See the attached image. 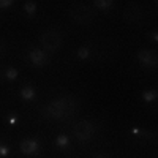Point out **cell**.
<instances>
[{"instance_id": "obj_1", "label": "cell", "mask_w": 158, "mask_h": 158, "mask_svg": "<svg viewBox=\"0 0 158 158\" xmlns=\"http://www.w3.org/2000/svg\"><path fill=\"white\" fill-rule=\"evenodd\" d=\"M74 112V101L71 98H57L46 108V114L52 118H63Z\"/></svg>"}, {"instance_id": "obj_2", "label": "cell", "mask_w": 158, "mask_h": 158, "mask_svg": "<svg viewBox=\"0 0 158 158\" xmlns=\"http://www.w3.org/2000/svg\"><path fill=\"white\" fill-rule=\"evenodd\" d=\"M40 41H41L43 48H46L48 51H57L62 44V35L56 30H48L41 35Z\"/></svg>"}, {"instance_id": "obj_3", "label": "cell", "mask_w": 158, "mask_h": 158, "mask_svg": "<svg viewBox=\"0 0 158 158\" xmlns=\"http://www.w3.org/2000/svg\"><path fill=\"white\" fill-rule=\"evenodd\" d=\"M70 15H71V18H73L77 24H90L92 19H94L92 11H90L85 5H73Z\"/></svg>"}, {"instance_id": "obj_4", "label": "cell", "mask_w": 158, "mask_h": 158, "mask_svg": "<svg viewBox=\"0 0 158 158\" xmlns=\"http://www.w3.org/2000/svg\"><path fill=\"white\" fill-rule=\"evenodd\" d=\"M94 125H92V122H87V120H82L74 125V136L77 141H89L92 138V135H94Z\"/></svg>"}, {"instance_id": "obj_5", "label": "cell", "mask_w": 158, "mask_h": 158, "mask_svg": "<svg viewBox=\"0 0 158 158\" xmlns=\"http://www.w3.org/2000/svg\"><path fill=\"white\" fill-rule=\"evenodd\" d=\"M123 19L127 22H139L141 19V8L138 5H128L127 10L123 11Z\"/></svg>"}, {"instance_id": "obj_6", "label": "cell", "mask_w": 158, "mask_h": 158, "mask_svg": "<svg viewBox=\"0 0 158 158\" xmlns=\"http://www.w3.org/2000/svg\"><path fill=\"white\" fill-rule=\"evenodd\" d=\"M138 60L142 65H146V67H153V65L156 63V56H155V52H152V51L142 49V51L138 52Z\"/></svg>"}, {"instance_id": "obj_7", "label": "cell", "mask_w": 158, "mask_h": 158, "mask_svg": "<svg viewBox=\"0 0 158 158\" xmlns=\"http://www.w3.org/2000/svg\"><path fill=\"white\" fill-rule=\"evenodd\" d=\"M40 150V144L35 139H25L21 142V152L25 155H35Z\"/></svg>"}, {"instance_id": "obj_8", "label": "cell", "mask_w": 158, "mask_h": 158, "mask_svg": "<svg viewBox=\"0 0 158 158\" xmlns=\"http://www.w3.org/2000/svg\"><path fill=\"white\" fill-rule=\"evenodd\" d=\"M29 57H30V60H32V63L35 65V67H43V65L48 63V57L41 49H32Z\"/></svg>"}, {"instance_id": "obj_9", "label": "cell", "mask_w": 158, "mask_h": 158, "mask_svg": "<svg viewBox=\"0 0 158 158\" xmlns=\"http://www.w3.org/2000/svg\"><path fill=\"white\" fill-rule=\"evenodd\" d=\"M21 97H22V100H25V101H30V100L35 98V90H33L30 85H25V87L21 90Z\"/></svg>"}, {"instance_id": "obj_10", "label": "cell", "mask_w": 158, "mask_h": 158, "mask_svg": "<svg viewBox=\"0 0 158 158\" xmlns=\"http://www.w3.org/2000/svg\"><path fill=\"white\" fill-rule=\"evenodd\" d=\"M95 6L100 10H108L112 6V2L111 0H98V2H95Z\"/></svg>"}, {"instance_id": "obj_11", "label": "cell", "mask_w": 158, "mask_h": 158, "mask_svg": "<svg viewBox=\"0 0 158 158\" xmlns=\"http://www.w3.org/2000/svg\"><path fill=\"white\" fill-rule=\"evenodd\" d=\"M24 10H25V13L27 15H35V11H36V5L33 3V2H25L24 3Z\"/></svg>"}, {"instance_id": "obj_12", "label": "cell", "mask_w": 158, "mask_h": 158, "mask_svg": "<svg viewBox=\"0 0 158 158\" xmlns=\"http://www.w3.org/2000/svg\"><path fill=\"white\" fill-rule=\"evenodd\" d=\"M56 142H57V146H59L60 149H65V147L68 146V136H67V135H60Z\"/></svg>"}, {"instance_id": "obj_13", "label": "cell", "mask_w": 158, "mask_h": 158, "mask_svg": "<svg viewBox=\"0 0 158 158\" xmlns=\"http://www.w3.org/2000/svg\"><path fill=\"white\" fill-rule=\"evenodd\" d=\"M89 54H90V51H89V48H81L77 51V56H79V59H82V60H85L87 57H89Z\"/></svg>"}, {"instance_id": "obj_14", "label": "cell", "mask_w": 158, "mask_h": 158, "mask_svg": "<svg viewBox=\"0 0 158 158\" xmlns=\"http://www.w3.org/2000/svg\"><path fill=\"white\" fill-rule=\"evenodd\" d=\"M5 77H8V79H15V77H18V70H15V68H8V70H5Z\"/></svg>"}, {"instance_id": "obj_15", "label": "cell", "mask_w": 158, "mask_h": 158, "mask_svg": "<svg viewBox=\"0 0 158 158\" xmlns=\"http://www.w3.org/2000/svg\"><path fill=\"white\" fill-rule=\"evenodd\" d=\"M142 97H144V100H146V101H153L156 98V92H153V90L152 92H144Z\"/></svg>"}, {"instance_id": "obj_16", "label": "cell", "mask_w": 158, "mask_h": 158, "mask_svg": "<svg viewBox=\"0 0 158 158\" xmlns=\"http://www.w3.org/2000/svg\"><path fill=\"white\" fill-rule=\"evenodd\" d=\"M8 153H10L8 146H5V144H0V156H6Z\"/></svg>"}, {"instance_id": "obj_17", "label": "cell", "mask_w": 158, "mask_h": 158, "mask_svg": "<svg viewBox=\"0 0 158 158\" xmlns=\"http://www.w3.org/2000/svg\"><path fill=\"white\" fill-rule=\"evenodd\" d=\"M13 5L11 0H0V8H10Z\"/></svg>"}, {"instance_id": "obj_18", "label": "cell", "mask_w": 158, "mask_h": 158, "mask_svg": "<svg viewBox=\"0 0 158 158\" xmlns=\"http://www.w3.org/2000/svg\"><path fill=\"white\" fill-rule=\"evenodd\" d=\"M8 122H10V125H15L16 123V118L15 117H8Z\"/></svg>"}, {"instance_id": "obj_19", "label": "cell", "mask_w": 158, "mask_h": 158, "mask_svg": "<svg viewBox=\"0 0 158 158\" xmlns=\"http://www.w3.org/2000/svg\"><path fill=\"white\" fill-rule=\"evenodd\" d=\"M158 36H156V32H152V40H156Z\"/></svg>"}, {"instance_id": "obj_20", "label": "cell", "mask_w": 158, "mask_h": 158, "mask_svg": "<svg viewBox=\"0 0 158 158\" xmlns=\"http://www.w3.org/2000/svg\"><path fill=\"white\" fill-rule=\"evenodd\" d=\"M97 158H108V156H97Z\"/></svg>"}, {"instance_id": "obj_21", "label": "cell", "mask_w": 158, "mask_h": 158, "mask_svg": "<svg viewBox=\"0 0 158 158\" xmlns=\"http://www.w3.org/2000/svg\"><path fill=\"white\" fill-rule=\"evenodd\" d=\"M0 52H2V44H0Z\"/></svg>"}]
</instances>
